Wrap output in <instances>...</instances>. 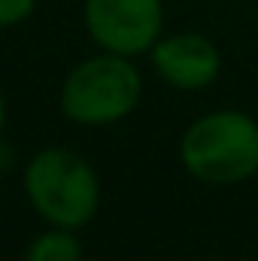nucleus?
I'll list each match as a JSON object with an SVG mask.
<instances>
[{"label": "nucleus", "instance_id": "obj_1", "mask_svg": "<svg viewBox=\"0 0 258 261\" xmlns=\"http://www.w3.org/2000/svg\"><path fill=\"white\" fill-rule=\"evenodd\" d=\"M28 206L52 228H85L97 210L104 186L94 164L70 146H43L21 170Z\"/></svg>", "mask_w": 258, "mask_h": 261}, {"label": "nucleus", "instance_id": "obj_2", "mask_svg": "<svg viewBox=\"0 0 258 261\" xmlns=\"http://www.w3.org/2000/svg\"><path fill=\"white\" fill-rule=\"evenodd\" d=\"M179 161L203 186H240L258 176V119L246 110H210L179 137Z\"/></svg>", "mask_w": 258, "mask_h": 261}, {"label": "nucleus", "instance_id": "obj_3", "mask_svg": "<svg viewBox=\"0 0 258 261\" xmlns=\"http://www.w3.org/2000/svg\"><path fill=\"white\" fill-rule=\"evenodd\" d=\"M143 73L128 55L97 52L82 58L61 82V116L82 128H110L125 122L140 107Z\"/></svg>", "mask_w": 258, "mask_h": 261}, {"label": "nucleus", "instance_id": "obj_4", "mask_svg": "<svg viewBox=\"0 0 258 261\" xmlns=\"http://www.w3.org/2000/svg\"><path fill=\"white\" fill-rule=\"evenodd\" d=\"M82 24L104 52L149 55L164 34V0H82Z\"/></svg>", "mask_w": 258, "mask_h": 261}, {"label": "nucleus", "instance_id": "obj_5", "mask_svg": "<svg viewBox=\"0 0 258 261\" xmlns=\"http://www.w3.org/2000/svg\"><path fill=\"white\" fill-rule=\"evenodd\" d=\"M149 64L164 85L176 91H207L222 76V52L207 34L176 31L155 40Z\"/></svg>", "mask_w": 258, "mask_h": 261}, {"label": "nucleus", "instance_id": "obj_6", "mask_svg": "<svg viewBox=\"0 0 258 261\" xmlns=\"http://www.w3.org/2000/svg\"><path fill=\"white\" fill-rule=\"evenodd\" d=\"M24 261H85V246L79 240V231L49 225L28 243Z\"/></svg>", "mask_w": 258, "mask_h": 261}, {"label": "nucleus", "instance_id": "obj_7", "mask_svg": "<svg viewBox=\"0 0 258 261\" xmlns=\"http://www.w3.org/2000/svg\"><path fill=\"white\" fill-rule=\"evenodd\" d=\"M37 3L40 0H0V31L24 24L37 12Z\"/></svg>", "mask_w": 258, "mask_h": 261}, {"label": "nucleus", "instance_id": "obj_8", "mask_svg": "<svg viewBox=\"0 0 258 261\" xmlns=\"http://www.w3.org/2000/svg\"><path fill=\"white\" fill-rule=\"evenodd\" d=\"M6 122H9V107H6V94H3V88H0V140H3V134H6Z\"/></svg>", "mask_w": 258, "mask_h": 261}]
</instances>
